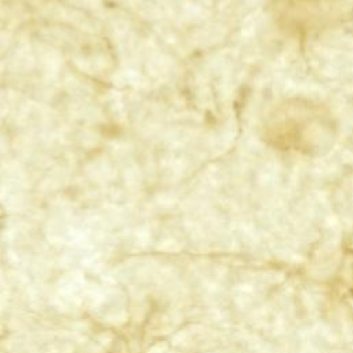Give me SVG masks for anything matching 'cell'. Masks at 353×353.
Segmentation results:
<instances>
[{"label": "cell", "instance_id": "cell-1", "mask_svg": "<svg viewBox=\"0 0 353 353\" xmlns=\"http://www.w3.org/2000/svg\"><path fill=\"white\" fill-rule=\"evenodd\" d=\"M335 124L320 103L290 99L268 116L263 137L273 146L305 154H320L332 146Z\"/></svg>", "mask_w": 353, "mask_h": 353}, {"label": "cell", "instance_id": "cell-2", "mask_svg": "<svg viewBox=\"0 0 353 353\" xmlns=\"http://www.w3.org/2000/svg\"><path fill=\"white\" fill-rule=\"evenodd\" d=\"M274 18L290 33H310L332 23L342 11V0H276Z\"/></svg>", "mask_w": 353, "mask_h": 353}]
</instances>
